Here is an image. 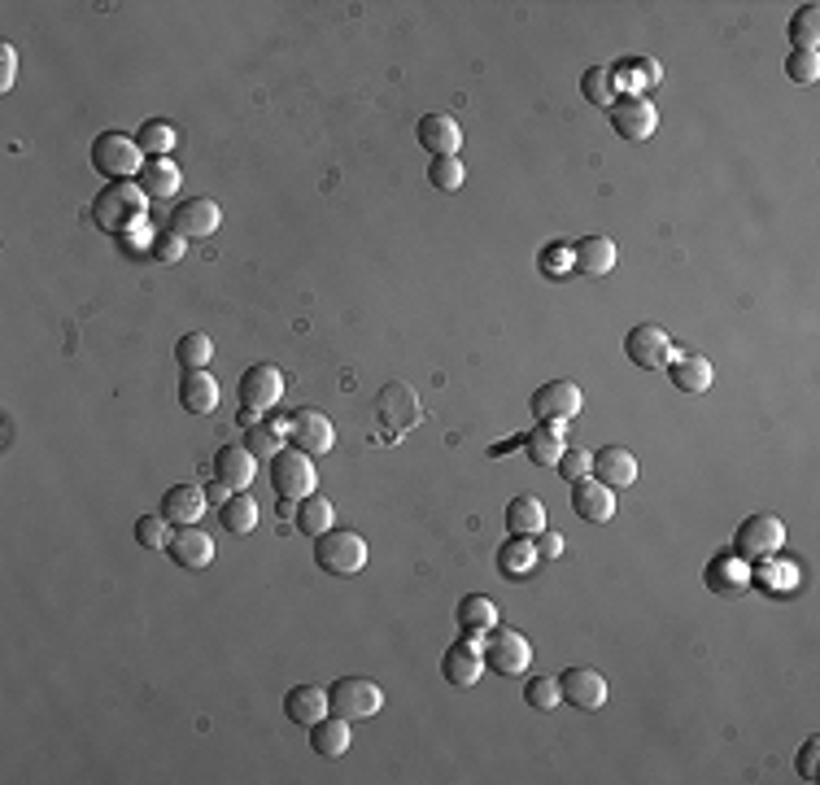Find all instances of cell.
Listing matches in <instances>:
<instances>
[{"mask_svg": "<svg viewBox=\"0 0 820 785\" xmlns=\"http://www.w3.org/2000/svg\"><path fill=\"white\" fill-rule=\"evenodd\" d=\"M589 467H594V454H589V449H563V454H559V462H554V471H559L567 484L585 480V476H589Z\"/></svg>", "mask_w": 820, "mask_h": 785, "instance_id": "cell-45", "label": "cell"}, {"mask_svg": "<svg viewBox=\"0 0 820 785\" xmlns=\"http://www.w3.org/2000/svg\"><path fill=\"white\" fill-rule=\"evenodd\" d=\"M179 406L188 414H210L219 406V380L210 372H184V380H179Z\"/></svg>", "mask_w": 820, "mask_h": 785, "instance_id": "cell-34", "label": "cell"}, {"mask_svg": "<svg viewBox=\"0 0 820 785\" xmlns=\"http://www.w3.org/2000/svg\"><path fill=\"white\" fill-rule=\"evenodd\" d=\"M480 651H484V672H497V677H524L532 664V646L515 629H489Z\"/></svg>", "mask_w": 820, "mask_h": 785, "instance_id": "cell-6", "label": "cell"}, {"mask_svg": "<svg viewBox=\"0 0 820 785\" xmlns=\"http://www.w3.org/2000/svg\"><path fill=\"white\" fill-rule=\"evenodd\" d=\"M236 392H241V419L249 423V419H258L262 410L280 406V397H284V376H280V367H271V363H254V367L241 376Z\"/></svg>", "mask_w": 820, "mask_h": 785, "instance_id": "cell-9", "label": "cell"}, {"mask_svg": "<svg viewBox=\"0 0 820 785\" xmlns=\"http://www.w3.org/2000/svg\"><path fill=\"white\" fill-rule=\"evenodd\" d=\"M537 546H532V537H506L502 541V550H497V572L506 576V581H519V576H528V572H537Z\"/></svg>", "mask_w": 820, "mask_h": 785, "instance_id": "cell-35", "label": "cell"}, {"mask_svg": "<svg viewBox=\"0 0 820 785\" xmlns=\"http://www.w3.org/2000/svg\"><path fill=\"white\" fill-rule=\"evenodd\" d=\"M136 144H140L144 157H171V149H175V127L162 122V118H149V122H140Z\"/></svg>", "mask_w": 820, "mask_h": 785, "instance_id": "cell-38", "label": "cell"}, {"mask_svg": "<svg viewBox=\"0 0 820 785\" xmlns=\"http://www.w3.org/2000/svg\"><path fill=\"white\" fill-rule=\"evenodd\" d=\"M563 449H567V445H563V423L537 419V427L524 436V454H528V462H537V467L559 462V454H563Z\"/></svg>", "mask_w": 820, "mask_h": 785, "instance_id": "cell-30", "label": "cell"}, {"mask_svg": "<svg viewBox=\"0 0 820 785\" xmlns=\"http://www.w3.org/2000/svg\"><path fill=\"white\" fill-rule=\"evenodd\" d=\"M532 546H537V559H559V554H563V532L541 528V532L532 537Z\"/></svg>", "mask_w": 820, "mask_h": 785, "instance_id": "cell-50", "label": "cell"}, {"mask_svg": "<svg viewBox=\"0 0 820 785\" xmlns=\"http://www.w3.org/2000/svg\"><path fill=\"white\" fill-rule=\"evenodd\" d=\"M13 79H17V52L13 44H0V92H9Z\"/></svg>", "mask_w": 820, "mask_h": 785, "instance_id": "cell-51", "label": "cell"}, {"mask_svg": "<svg viewBox=\"0 0 820 785\" xmlns=\"http://www.w3.org/2000/svg\"><path fill=\"white\" fill-rule=\"evenodd\" d=\"M206 506H210L206 489H197V484H171V489L162 493V511H157V515H162L166 524H175V528H188V524H201Z\"/></svg>", "mask_w": 820, "mask_h": 785, "instance_id": "cell-20", "label": "cell"}, {"mask_svg": "<svg viewBox=\"0 0 820 785\" xmlns=\"http://www.w3.org/2000/svg\"><path fill=\"white\" fill-rule=\"evenodd\" d=\"M703 581H707V589H712V594H721V598H742V594L755 585V567H751L742 554L721 550V554H712V563H707Z\"/></svg>", "mask_w": 820, "mask_h": 785, "instance_id": "cell-11", "label": "cell"}, {"mask_svg": "<svg viewBox=\"0 0 820 785\" xmlns=\"http://www.w3.org/2000/svg\"><path fill=\"white\" fill-rule=\"evenodd\" d=\"M659 79H664V66H659V61H651V57L611 66V83H616V92H620V96H642V87H655Z\"/></svg>", "mask_w": 820, "mask_h": 785, "instance_id": "cell-29", "label": "cell"}, {"mask_svg": "<svg viewBox=\"0 0 820 785\" xmlns=\"http://www.w3.org/2000/svg\"><path fill=\"white\" fill-rule=\"evenodd\" d=\"M616 258H620V249H616V241H607V236H585V241H576L572 245V271H581V276H611L616 271Z\"/></svg>", "mask_w": 820, "mask_h": 785, "instance_id": "cell-23", "label": "cell"}, {"mask_svg": "<svg viewBox=\"0 0 820 785\" xmlns=\"http://www.w3.org/2000/svg\"><path fill=\"white\" fill-rule=\"evenodd\" d=\"M315 462H311V454H302V449H280L276 458H271V489H276V497L280 502H302V497H311L315 493Z\"/></svg>", "mask_w": 820, "mask_h": 785, "instance_id": "cell-7", "label": "cell"}, {"mask_svg": "<svg viewBox=\"0 0 820 785\" xmlns=\"http://www.w3.org/2000/svg\"><path fill=\"white\" fill-rule=\"evenodd\" d=\"M541 271H546V276H563V271H572V245H563V241L546 245V249H541Z\"/></svg>", "mask_w": 820, "mask_h": 785, "instance_id": "cell-47", "label": "cell"}, {"mask_svg": "<svg viewBox=\"0 0 820 785\" xmlns=\"http://www.w3.org/2000/svg\"><path fill=\"white\" fill-rule=\"evenodd\" d=\"M280 436H284V423H280V427H271V423H254V419L245 423V449H249L258 462H271V458L284 449Z\"/></svg>", "mask_w": 820, "mask_h": 785, "instance_id": "cell-39", "label": "cell"}, {"mask_svg": "<svg viewBox=\"0 0 820 785\" xmlns=\"http://www.w3.org/2000/svg\"><path fill=\"white\" fill-rule=\"evenodd\" d=\"M136 541H140L144 550H166V546H171V524H166L162 515H140V519H136Z\"/></svg>", "mask_w": 820, "mask_h": 785, "instance_id": "cell-44", "label": "cell"}, {"mask_svg": "<svg viewBox=\"0 0 820 785\" xmlns=\"http://www.w3.org/2000/svg\"><path fill=\"white\" fill-rule=\"evenodd\" d=\"M786 74H790L795 83H817V79H820V52L790 48V57H786Z\"/></svg>", "mask_w": 820, "mask_h": 785, "instance_id": "cell-46", "label": "cell"}, {"mask_svg": "<svg viewBox=\"0 0 820 785\" xmlns=\"http://www.w3.org/2000/svg\"><path fill=\"white\" fill-rule=\"evenodd\" d=\"M817 760H820V738H808V742L799 747V755H795L799 782H817Z\"/></svg>", "mask_w": 820, "mask_h": 785, "instance_id": "cell-49", "label": "cell"}, {"mask_svg": "<svg viewBox=\"0 0 820 785\" xmlns=\"http://www.w3.org/2000/svg\"><path fill=\"white\" fill-rule=\"evenodd\" d=\"M166 554L175 559V567H188V572H206L214 563V537L201 528V524H188L179 532H171V546Z\"/></svg>", "mask_w": 820, "mask_h": 785, "instance_id": "cell-17", "label": "cell"}, {"mask_svg": "<svg viewBox=\"0 0 820 785\" xmlns=\"http://www.w3.org/2000/svg\"><path fill=\"white\" fill-rule=\"evenodd\" d=\"M419 414H423L419 410V392L410 389V385H402V380H394V385H385V389L376 392V436L380 441L398 445L410 427L419 423Z\"/></svg>", "mask_w": 820, "mask_h": 785, "instance_id": "cell-2", "label": "cell"}, {"mask_svg": "<svg viewBox=\"0 0 820 785\" xmlns=\"http://www.w3.org/2000/svg\"><path fill=\"white\" fill-rule=\"evenodd\" d=\"M201 489H206V497H210V502H219V506L232 497V489H227L223 480H210V484H201Z\"/></svg>", "mask_w": 820, "mask_h": 785, "instance_id": "cell-53", "label": "cell"}, {"mask_svg": "<svg viewBox=\"0 0 820 785\" xmlns=\"http://www.w3.org/2000/svg\"><path fill=\"white\" fill-rule=\"evenodd\" d=\"M541 528H550V524H546V506H541V497L519 493V497L506 502V532H511V537H537Z\"/></svg>", "mask_w": 820, "mask_h": 785, "instance_id": "cell-31", "label": "cell"}, {"mask_svg": "<svg viewBox=\"0 0 820 785\" xmlns=\"http://www.w3.org/2000/svg\"><path fill=\"white\" fill-rule=\"evenodd\" d=\"M427 184L441 188V192H458L467 184V166L458 157H432L427 162Z\"/></svg>", "mask_w": 820, "mask_h": 785, "instance_id": "cell-41", "label": "cell"}, {"mask_svg": "<svg viewBox=\"0 0 820 785\" xmlns=\"http://www.w3.org/2000/svg\"><path fill=\"white\" fill-rule=\"evenodd\" d=\"M223 223V210L210 201V197H188L175 206L171 214V232L184 236V241H201V236H214Z\"/></svg>", "mask_w": 820, "mask_h": 785, "instance_id": "cell-12", "label": "cell"}, {"mask_svg": "<svg viewBox=\"0 0 820 785\" xmlns=\"http://www.w3.org/2000/svg\"><path fill=\"white\" fill-rule=\"evenodd\" d=\"M624 354H629L642 372H655V367H668V359H672V341H668L664 328H655V324H637V328L624 337Z\"/></svg>", "mask_w": 820, "mask_h": 785, "instance_id": "cell-16", "label": "cell"}, {"mask_svg": "<svg viewBox=\"0 0 820 785\" xmlns=\"http://www.w3.org/2000/svg\"><path fill=\"white\" fill-rule=\"evenodd\" d=\"M210 359H214V341H210L206 332H184V337L175 341V363H179L184 372H206Z\"/></svg>", "mask_w": 820, "mask_h": 785, "instance_id": "cell-37", "label": "cell"}, {"mask_svg": "<svg viewBox=\"0 0 820 785\" xmlns=\"http://www.w3.org/2000/svg\"><path fill=\"white\" fill-rule=\"evenodd\" d=\"M572 511L585 524H611V515H616V489H607L594 476H585V480L572 484Z\"/></svg>", "mask_w": 820, "mask_h": 785, "instance_id": "cell-22", "label": "cell"}, {"mask_svg": "<svg viewBox=\"0 0 820 785\" xmlns=\"http://www.w3.org/2000/svg\"><path fill=\"white\" fill-rule=\"evenodd\" d=\"M258 476V458L245 449V445H223L214 454V480H223L232 493L249 489V480Z\"/></svg>", "mask_w": 820, "mask_h": 785, "instance_id": "cell-24", "label": "cell"}, {"mask_svg": "<svg viewBox=\"0 0 820 785\" xmlns=\"http://www.w3.org/2000/svg\"><path fill=\"white\" fill-rule=\"evenodd\" d=\"M284 436L293 441V449H302L311 458H319V454H328L337 445V432H332L328 414H319V410H293L284 419Z\"/></svg>", "mask_w": 820, "mask_h": 785, "instance_id": "cell-10", "label": "cell"}, {"mask_svg": "<svg viewBox=\"0 0 820 785\" xmlns=\"http://www.w3.org/2000/svg\"><path fill=\"white\" fill-rule=\"evenodd\" d=\"M559 694H563L567 707L598 712L607 703V681L594 668H567V672H559Z\"/></svg>", "mask_w": 820, "mask_h": 785, "instance_id": "cell-18", "label": "cell"}, {"mask_svg": "<svg viewBox=\"0 0 820 785\" xmlns=\"http://www.w3.org/2000/svg\"><path fill=\"white\" fill-rule=\"evenodd\" d=\"M668 376H672V385L681 392H707L712 380H716V367H712V359H703V354H677V350H672Z\"/></svg>", "mask_w": 820, "mask_h": 785, "instance_id": "cell-25", "label": "cell"}, {"mask_svg": "<svg viewBox=\"0 0 820 785\" xmlns=\"http://www.w3.org/2000/svg\"><path fill=\"white\" fill-rule=\"evenodd\" d=\"M524 703H528L532 712H554V707L563 703L559 681H554V677H528V681H524Z\"/></svg>", "mask_w": 820, "mask_h": 785, "instance_id": "cell-43", "label": "cell"}, {"mask_svg": "<svg viewBox=\"0 0 820 785\" xmlns=\"http://www.w3.org/2000/svg\"><path fill=\"white\" fill-rule=\"evenodd\" d=\"M441 672H445L449 686L471 690V686L484 677V651H480V642H476V637H458L454 646H445V655H441Z\"/></svg>", "mask_w": 820, "mask_h": 785, "instance_id": "cell-13", "label": "cell"}, {"mask_svg": "<svg viewBox=\"0 0 820 785\" xmlns=\"http://www.w3.org/2000/svg\"><path fill=\"white\" fill-rule=\"evenodd\" d=\"M293 528L297 532H306V537H324L328 528H337V506L328 502V497H302V502H293Z\"/></svg>", "mask_w": 820, "mask_h": 785, "instance_id": "cell-33", "label": "cell"}, {"mask_svg": "<svg viewBox=\"0 0 820 785\" xmlns=\"http://www.w3.org/2000/svg\"><path fill=\"white\" fill-rule=\"evenodd\" d=\"M385 707V690L372 677H337L328 686V712L341 720H367Z\"/></svg>", "mask_w": 820, "mask_h": 785, "instance_id": "cell-4", "label": "cell"}, {"mask_svg": "<svg viewBox=\"0 0 820 785\" xmlns=\"http://www.w3.org/2000/svg\"><path fill=\"white\" fill-rule=\"evenodd\" d=\"M284 716H289L293 725L311 729L315 720L328 716V690H319V686H293V690L284 694Z\"/></svg>", "mask_w": 820, "mask_h": 785, "instance_id": "cell-26", "label": "cell"}, {"mask_svg": "<svg viewBox=\"0 0 820 785\" xmlns=\"http://www.w3.org/2000/svg\"><path fill=\"white\" fill-rule=\"evenodd\" d=\"M611 127H616L624 140H651L655 127H659V109H655L646 96H616V105H611Z\"/></svg>", "mask_w": 820, "mask_h": 785, "instance_id": "cell-14", "label": "cell"}, {"mask_svg": "<svg viewBox=\"0 0 820 785\" xmlns=\"http://www.w3.org/2000/svg\"><path fill=\"white\" fill-rule=\"evenodd\" d=\"M140 157H144V153H140V144H136V136L105 131V136L92 140V166H96L105 179H114V184L140 175V166H144Z\"/></svg>", "mask_w": 820, "mask_h": 785, "instance_id": "cell-5", "label": "cell"}, {"mask_svg": "<svg viewBox=\"0 0 820 785\" xmlns=\"http://www.w3.org/2000/svg\"><path fill=\"white\" fill-rule=\"evenodd\" d=\"M144 245H153V236H149V223H140V227L122 232V249H127V254H131V249H144Z\"/></svg>", "mask_w": 820, "mask_h": 785, "instance_id": "cell-52", "label": "cell"}, {"mask_svg": "<svg viewBox=\"0 0 820 785\" xmlns=\"http://www.w3.org/2000/svg\"><path fill=\"white\" fill-rule=\"evenodd\" d=\"M786 546V524L777 515H747L734 532V554H742L747 563H764Z\"/></svg>", "mask_w": 820, "mask_h": 785, "instance_id": "cell-8", "label": "cell"}, {"mask_svg": "<svg viewBox=\"0 0 820 785\" xmlns=\"http://www.w3.org/2000/svg\"><path fill=\"white\" fill-rule=\"evenodd\" d=\"M144 206H149V197L140 192V184H105L92 201V219L101 232L122 236L144 223Z\"/></svg>", "mask_w": 820, "mask_h": 785, "instance_id": "cell-1", "label": "cell"}, {"mask_svg": "<svg viewBox=\"0 0 820 785\" xmlns=\"http://www.w3.org/2000/svg\"><path fill=\"white\" fill-rule=\"evenodd\" d=\"M315 563L328 576H359L367 567V541L354 528H328L315 537Z\"/></svg>", "mask_w": 820, "mask_h": 785, "instance_id": "cell-3", "label": "cell"}, {"mask_svg": "<svg viewBox=\"0 0 820 785\" xmlns=\"http://www.w3.org/2000/svg\"><path fill=\"white\" fill-rule=\"evenodd\" d=\"M350 720H341V716H324V720H315L311 725V747H315V755H324V760H341L345 751H350Z\"/></svg>", "mask_w": 820, "mask_h": 785, "instance_id": "cell-32", "label": "cell"}, {"mask_svg": "<svg viewBox=\"0 0 820 785\" xmlns=\"http://www.w3.org/2000/svg\"><path fill=\"white\" fill-rule=\"evenodd\" d=\"M258 515H262V511H258V502H254L245 489L232 493V497L219 506V524H223L232 537H249V532L258 528Z\"/></svg>", "mask_w": 820, "mask_h": 785, "instance_id": "cell-36", "label": "cell"}, {"mask_svg": "<svg viewBox=\"0 0 820 785\" xmlns=\"http://www.w3.org/2000/svg\"><path fill=\"white\" fill-rule=\"evenodd\" d=\"M589 476H594L598 484H607V489H629V484L637 480V458H633L624 445H602V449H594Z\"/></svg>", "mask_w": 820, "mask_h": 785, "instance_id": "cell-21", "label": "cell"}, {"mask_svg": "<svg viewBox=\"0 0 820 785\" xmlns=\"http://www.w3.org/2000/svg\"><path fill=\"white\" fill-rule=\"evenodd\" d=\"M140 192L149 197V201H166V197H175L179 192V166L171 162V157H149L144 166H140Z\"/></svg>", "mask_w": 820, "mask_h": 785, "instance_id": "cell-27", "label": "cell"}, {"mask_svg": "<svg viewBox=\"0 0 820 785\" xmlns=\"http://www.w3.org/2000/svg\"><path fill=\"white\" fill-rule=\"evenodd\" d=\"M454 620H458V633H462V637H476V642H480L489 629H497V607H493V598H484V594H467V598L458 602Z\"/></svg>", "mask_w": 820, "mask_h": 785, "instance_id": "cell-28", "label": "cell"}, {"mask_svg": "<svg viewBox=\"0 0 820 785\" xmlns=\"http://www.w3.org/2000/svg\"><path fill=\"white\" fill-rule=\"evenodd\" d=\"M790 44L804 48V52H817L820 44V4H799L795 17H790Z\"/></svg>", "mask_w": 820, "mask_h": 785, "instance_id": "cell-40", "label": "cell"}, {"mask_svg": "<svg viewBox=\"0 0 820 785\" xmlns=\"http://www.w3.org/2000/svg\"><path fill=\"white\" fill-rule=\"evenodd\" d=\"M149 254H153L157 262H179V258H184V236H175V232H157L153 245H149Z\"/></svg>", "mask_w": 820, "mask_h": 785, "instance_id": "cell-48", "label": "cell"}, {"mask_svg": "<svg viewBox=\"0 0 820 785\" xmlns=\"http://www.w3.org/2000/svg\"><path fill=\"white\" fill-rule=\"evenodd\" d=\"M581 92H585V101H594V105H616V83H611V66H589L585 70V79H581Z\"/></svg>", "mask_w": 820, "mask_h": 785, "instance_id": "cell-42", "label": "cell"}, {"mask_svg": "<svg viewBox=\"0 0 820 785\" xmlns=\"http://www.w3.org/2000/svg\"><path fill=\"white\" fill-rule=\"evenodd\" d=\"M581 406H585V392L576 389L572 380H550V385H541V389L532 392V414H537V419H550V423L576 419Z\"/></svg>", "mask_w": 820, "mask_h": 785, "instance_id": "cell-15", "label": "cell"}, {"mask_svg": "<svg viewBox=\"0 0 820 785\" xmlns=\"http://www.w3.org/2000/svg\"><path fill=\"white\" fill-rule=\"evenodd\" d=\"M414 140L432 153V157H458L462 149V127L449 114H423L414 127Z\"/></svg>", "mask_w": 820, "mask_h": 785, "instance_id": "cell-19", "label": "cell"}]
</instances>
